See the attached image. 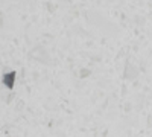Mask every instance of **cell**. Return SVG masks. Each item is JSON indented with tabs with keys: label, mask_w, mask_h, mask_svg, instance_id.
I'll return each mask as SVG.
<instances>
[{
	"label": "cell",
	"mask_w": 152,
	"mask_h": 137,
	"mask_svg": "<svg viewBox=\"0 0 152 137\" xmlns=\"http://www.w3.org/2000/svg\"><path fill=\"white\" fill-rule=\"evenodd\" d=\"M125 76L128 79H134L137 76V69H132L131 63H126V73H125Z\"/></svg>",
	"instance_id": "6da1fadb"
},
{
	"label": "cell",
	"mask_w": 152,
	"mask_h": 137,
	"mask_svg": "<svg viewBox=\"0 0 152 137\" xmlns=\"http://www.w3.org/2000/svg\"><path fill=\"white\" fill-rule=\"evenodd\" d=\"M14 78H15V73L12 72V73H11V76H9V78H8V76H5V78H3V81H5V84L8 82V87H12V85H14Z\"/></svg>",
	"instance_id": "7a4b0ae2"
}]
</instances>
